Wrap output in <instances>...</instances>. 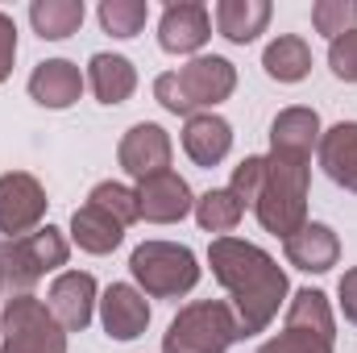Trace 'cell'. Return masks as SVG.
I'll return each instance as SVG.
<instances>
[{
    "label": "cell",
    "instance_id": "1",
    "mask_svg": "<svg viewBox=\"0 0 357 353\" xmlns=\"http://www.w3.org/2000/svg\"><path fill=\"white\" fill-rule=\"evenodd\" d=\"M208 266L233 299L229 308L237 312L241 341L262 333L278 316V303L287 299V274L262 246L241 241V237H216L208 246Z\"/></svg>",
    "mask_w": 357,
    "mask_h": 353
},
{
    "label": "cell",
    "instance_id": "2",
    "mask_svg": "<svg viewBox=\"0 0 357 353\" xmlns=\"http://www.w3.org/2000/svg\"><path fill=\"white\" fill-rule=\"evenodd\" d=\"M307 187H312V154H287L270 150L266 171H262V191L254 200V212L262 229L274 237H291L307 225Z\"/></svg>",
    "mask_w": 357,
    "mask_h": 353
},
{
    "label": "cell",
    "instance_id": "3",
    "mask_svg": "<svg viewBox=\"0 0 357 353\" xmlns=\"http://www.w3.org/2000/svg\"><path fill=\"white\" fill-rule=\"evenodd\" d=\"M237 88V67L220 54H199L187 67L167 71L154 80V96L167 112L175 117H195L199 108H216Z\"/></svg>",
    "mask_w": 357,
    "mask_h": 353
},
{
    "label": "cell",
    "instance_id": "4",
    "mask_svg": "<svg viewBox=\"0 0 357 353\" xmlns=\"http://www.w3.org/2000/svg\"><path fill=\"white\" fill-rule=\"evenodd\" d=\"M233 341H241L237 312L220 299H195L178 308L171 329L162 333V353H229Z\"/></svg>",
    "mask_w": 357,
    "mask_h": 353
},
{
    "label": "cell",
    "instance_id": "5",
    "mask_svg": "<svg viewBox=\"0 0 357 353\" xmlns=\"http://www.w3.org/2000/svg\"><path fill=\"white\" fill-rule=\"evenodd\" d=\"M71 258L67 237L54 225H42L17 241H0V270H4V291L8 295H29L33 283L46 270H59Z\"/></svg>",
    "mask_w": 357,
    "mask_h": 353
},
{
    "label": "cell",
    "instance_id": "6",
    "mask_svg": "<svg viewBox=\"0 0 357 353\" xmlns=\"http://www.w3.org/2000/svg\"><path fill=\"white\" fill-rule=\"evenodd\" d=\"M129 270L150 299H178L199 283V262L178 241H142L129 258Z\"/></svg>",
    "mask_w": 357,
    "mask_h": 353
},
{
    "label": "cell",
    "instance_id": "7",
    "mask_svg": "<svg viewBox=\"0 0 357 353\" xmlns=\"http://www.w3.org/2000/svg\"><path fill=\"white\" fill-rule=\"evenodd\" d=\"M333 341H337V320H333L328 295L316 287H303L287 303V329L258 353H333Z\"/></svg>",
    "mask_w": 357,
    "mask_h": 353
},
{
    "label": "cell",
    "instance_id": "8",
    "mask_svg": "<svg viewBox=\"0 0 357 353\" xmlns=\"http://www.w3.org/2000/svg\"><path fill=\"white\" fill-rule=\"evenodd\" d=\"M0 320H4L0 353H67V329L33 295H13Z\"/></svg>",
    "mask_w": 357,
    "mask_h": 353
},
{
    "label": "cell",
    "instance_id": "9",
    "mask_svg": "<svg viewBox=\"0 0 357 353\" xmlns=\"http://www.w3.org/2000/svg\"><path fill=\"white\" fill-rule=\"evenodd\" d=\"M46 216V187L29 171L0 175V241H17L33 229H42Z\"/></svg>",
    "mask_w": 357,
    "mask_h": 353
},
{
    "label": "cell",
    "instance_id": "10",
    "mask_svg": "<svg viewBox=\"0 0 357 353\" xmlns=\"http://www.w3.org/2000/svg\"><path fill=\"white\" fill-rule=\"evenodd\" d=\"M116 158H121V171H125V175H133L137 183H146V179L171 171V137H167L162 125L142 121V125H133V129L121 137Z\"/></svg>",
    "mask_w": 357,
    "mask_h": 353
},
{
    "label": "cell",
    "instance_id": "11",
    "mask_svg": "<svg viewBox=\"0 0 357 353\" xmlns=\"http://www.w3.org/2000/svg\"><path fill=\"white\" fill-rule=\"evenodd\" d=\"M50 316L67 329V333H84L96 312V278L88 270H63L50 283V299H46Z\"/></svg>",
    "mask_w": 357,
    "mask_h": 353
},
{
    "label": "cell",
    "instance_id": "12",
    "mask_svg": "<svg viewBox=\"0 0 357 353\" xmlns=\"http://www.w3.org/2000/svg\"><path fill=\"white\" fill-rule=\"evenodd\" d=\"M212 38V17L199 0H175L162 8L158 21V46L167 54H195Z\"/></svg>",
    "mask_w": 357,
    "mask_h": 353
},
{
    "label": "cell",
    "instance_id": "13",
    "mask_svg": "<svg viewBox=\"0 0 357 353\" xmlns=\"http://www.w3.org/2000/svg\"><path fill=\"white\" fill-rule=\"evenodd\" d=\"M191 208H195V195H191L187 179H178L175 171H162V175L137 183V212L150 225H175Z\"/></svg>",
    "mask_w": 357,
    "mask_h": 353
},
{
    "label": "cell",
    "instance_id": "14",
    "mask_svg": "<svg viewBox=\"0 0 357 353\" xmlns=\"http://www.w3.org/2000/svg\"><path fill=\"white\" fill-rule=\"evenodd\" d=\"M100 320H104V333L112 341H137L150 324V303L137 287L129 283H112L104 295H100Z\"/></svg>",
    "mask_w": 357,
    "mask_h": 353
},
{
    "label": "cell",
    "instance_id": "15",
    "mask_svg": "<svg viewBox=\"0 0 357 353\" xmlns=\"http://www.w3.org/2000/svg\"><path fill=\"white\" fill-rule=\"evenodd\" d=\"M183 150L195 167H220L233 150V125L216 112H195L183 125Z\"/></svg>",
    "mask_w": 357,
    "mask_h": 353
},
{
    "label": "cell",
    "instance_id": "16",
    "mask_svg": "<svg viewBox=\"0 0 357 353\" xmlns=\"http://www.w3.org/2000/svg\"><path fill=\"white\" fill-rule=\"evenodd\" d=\"M79 91H84V75H79V67L71 59H46L29 75V100L50 108V112L71 108L79 100Z\"/></svg>",
    "mask_w": 357,
    "mask_h": 353
},
{
    "label": "cell",
    "instance_id": "17",
    "mask_svg": "<svg viewBox=\"0 0 357 353\" xmlns=\"http://www.w3.org/2000/svg\"><path fill=\"white\" fill-rule=\"evenodd\" d=\"M282 250H287V262L295 266V270H303V274H324V270H333L337 258H341L337 233L328 225H320V220H307L299 233H291L282 241Z\"/></svg>",
    "mask_w": 357,
    "mask_h": 353
},
{
    "label": "cell",
    "instance_id": "18",
    "mask_svg": "<svg viewBox=\"0 0 357 353\" xmlns=\"http://www.w3.org/2000/svg\"><path fill=\"white\" fill-rule=\"evenodd\" d=\"M320 167L337 187L357 195V121H337L320 133Z\"/></svg>",
    "mask_w": 357,
    "mask_h": 353
},
{
    "label": "cell",
    "instance_id": "19",
    "mask_svg": "<svg viewBox=\"0 0 357 353\" xmlns=\"http://www.w3.org/2000/svg\"><path fill=\"white\" fill-rule=\"evenodd\" d=\"M88 88L100 104H125L137 91V71L125 54H91L88 63Z\"/></svg>",
    "mask_w": 357,
    "mask_h": 353
},
{
    "label": "cell",
    "instance_id": "20",
    "mask_svg": "<svg viewBox=\"0 0 357 353\" xmlns=\"http://www.w3.org/2000/svg\"><path fill=\"white\" fill-rule=\"evenodd\" d=\"M320 112L291 104L274 117L270 125V150H287V154H312V146H320Z\"/></svg>",
    "mask_w": 357,
    "mask_h": 353
},
{
    "label": "cell",
    "instance_id": "21",
    "mask_svg": "<svg viewBox=\"0 0 357 353\" xmlns=\"http://www.w3.org/2000/svg\"><path fill=\"white\" fill-rule=\"evenodd\" d=\"M270 25V0H220L216 4V29L233 46H250Z\"/></svg>",
    "mask_w": 357,
    "mask_h": 353
},
{
    "label": "cell",
    "instance_id": "22",
    "mask_svg": "<svg viewBox=\"0 0 357 353\" xmlns=\"http://www.w3.org/2000/svg\"><path fill=\"white\" fill-rule=\"evenodd\" d=\"M71 237H75V246H79L84 254H112V250L125 241V225L112 220L104 208H96L88 200L84 208L71 212Z\"/></svg>",
    "mask_w": 357,
    "mask_h": 353
},
{
    "label": "cell",
    "instance_id": "23",
    "mask_svg": "<svg viewBox=\"0 0 357 353\" xmlns=\"http://www.w3.org/2000/svg\"><path fill=\"white\" fill-rule=\"evenodd\" d=\"M29 25L42 42H63V38L79 33L84 0H33L29 4Z\"/></svg>",
    "mask_w": 357,
    "mask_h": 353
},
{
    "label": "cell",
    "instance_id": "24",
    "mask_svg": "<svg viewBox=\"0 0 357 353\" xmlns=\"http://www.w3.org/2000/svg\"><path fill=\"white\" fill-rule=\"evenodd\" d=\"M262 67H266L270 80H278V84H299L312 71V46L303 38H295V33H282V38H274L266 46Z\"/></svg>",
    "mask_w": 357,
    "mask_h": 353
},
{
    "label": "cell",
    "instance_id": "25",
    "mask_svg": "<svg viewBox=\"0 0 357 353\" xmlns=\"http://www.w3.org/2000/svg\"><path fill=\"white\" fill-rule=\"evenodd\" d=\"M191 212H195V220H199L204 233H220V237H229V233L241 225V216H245L241 200H237L229 187H212V191H204V195L195 200Z\"/></svg>",
    "mask_w": 357,
    "mask_h": 353
},
{
    "label": "cell",
    "instance_id": "26",
    "mask_svg": "<svg viewBox=\"0 0 357 353\" xmlns=\"http://www.w3.org/2000/svg\"><path fill=\"white\" fill-rule=\"evenodd\" d=\"M150 21L146 0H100V25L112 38H137Z\"/></svg>",
    "mask_w": 357,
    "mask_h": 353
},
{
    "label": "cell",
    "instance_id": "27",
    "mask_svg": "<svg viewBox=\"0 0 357 353\" xmlns=\"http://www.w3.org/2000/svg\"><path fill=\"white\" fill-rule=\"evenodd\" d=\"M96 208H104L112 220H121L125 229L133 225V220H142V212H137V191H129L125 183H112V179H104V183H96L88 195Z\"/></svg>",
    "mask_w": 357,
    "mask_h": 353
},
{
    "label": "cell",
    "instance_id": "28",
    "mask_svg": "<svg viewBox=\"0 0 357 353\" xmlns=\"http://www.w3.org/2000/svg\"><path fill=\"white\" fill-rule=\"evenodd\" d=\"M312 25L324 38H341L357 29V0H316L312 4Z\"/></svg>",
    "mask_w": 357,
    "mask_h": 353
},
{
    "label": "cell",
    "instance_id": "29",
    "mask_svg": "<svg viewBox=\"0 0 357 353\" xmlns=\"http://www.w3.org/2000/svg\"><path fill=\"white\" fill-rule=\"evenodd\" d=\"M262 171H266V158H262V154L245 158V163L233 171V183H229V191L241 200V208H254V200H258V191H262Z\"/></svg>",
    "mask_w": 357,
    "mask_h": 353
},
{
    "label": "cell",
    "instance_id": "30",
    "mask_svg": "<svg viewBox=\"0 0 357 353\" xmlns=\"http://www.w3.org/2000/svg\"><path fill=\"white\" fill-rule=\"evenodd\" d=\"M328 67H333V75H337V80L357 84V29H354V33L333 38V46H328Z\"/></svg>",
    "mask_w": 357,
    "mask_h": 353
},
{
    "label": "cell",
    "instance_id": "31",
    "mask_svg": "<svg viewBox=\"0 0 357 353\" xmlns=\"http://www.w3.org/2000/svg\"><path fill=\"white\" fill-rule=\"evenodd\" d=\"M13 59H17V25L8 13H0V84L13 71Z\"/></svg>",
    "mask_w": 357,
    "mask_h": 353
},
{
    "label": "cell",
    "instance_id": "32",
    "mask_svg": "<svg viewBox=\"0 0 357 353\" xmlns=\"http://www.w3.org/2000/svg\"><path fill=\"white\" fill-rule=\"evenodd\" d=\"M337 295H341V312H345V320H349V324H357V266L341 274Z\"/></svg>",
    "mask_w": 357,
    "mask_h": 353
},
{
    "label": "cell",
    "instance_id": "33",
    "mask_svg": "<svg viewBox=\"0 0 357 353\" xmlns=\"http://www.w3.org/2000/svg\"><path fill=\"white\" fill-rule=\"evenodd\" d=\"M0 295H4V270H0Z\"/></svg>",
    "mask_w": 357,
    "mask_h": 353
},
{
    "label": "cell",
    "instance_id": "34",
    "mask_svg": "<svg viewBox=\"0 0 357 353\" xmlns=\"http://www.w3.org/2000/svg\"><path fill=\"white\" fill-rule=\"evenodd\" d=\"M0 337H4V320H0Z\"/></svg>",
    "mask_w": 357,
    "mask_h": 353
}]
</instances>
